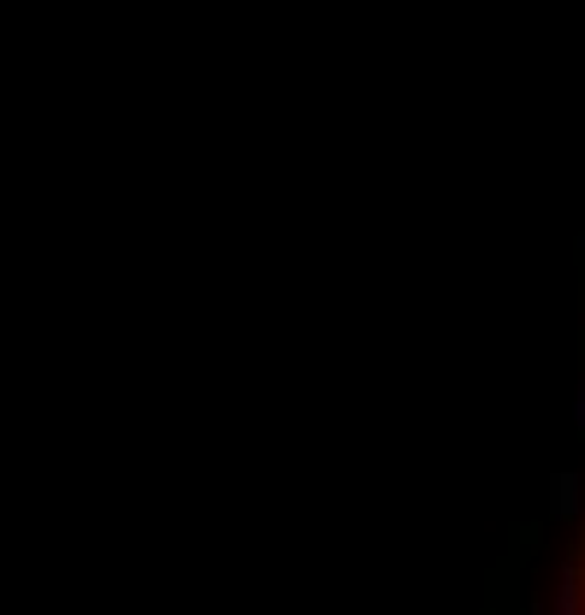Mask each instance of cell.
Listing matches in <instances>:
<instances>
[{"label":"cell","mask_w":585,"mask_h":615,"mask_svg":"<svg viewBox=\"0 0 585 615\" xmlns=\"http://www.w3.org/2000/svg\"><path fill=\"white\" fill-rule=\"evenodd\" d=\"M580 427H585V397H580Z\"/></svg>","instance_id":"obj_1"}]
</instances>
